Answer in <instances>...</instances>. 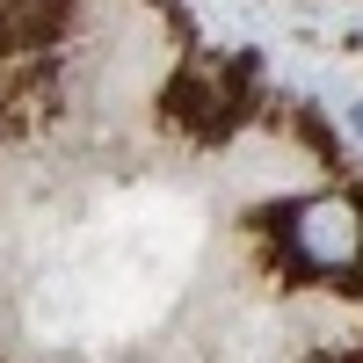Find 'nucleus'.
Returning <instances> with one entry per match:
<instances>
[{
    "instance_id": "obj_2",
    "label": "nucleus",
    "mask_w": 363,
    "mask_h": 363,
    "mask_svg": "<svg viewBox=\"0 0 363 363\" xmlns=\"http://www.w3.org/2000/svg\"><path fill=\"white\" fill-rule=\"evenodd\" d=\"M160 116H167V131L196 138V145H225L240 124H247V109H240V95H233L218 51H196L189 66L167 73V87H160Z\"/></svg>"
},
{
    "instance_id": "obj_5",
    "label": "nucleus",
    "mask_w": 363,
    "mask_h": 363,
    "mask_svg": "<svg viewBox=\"0 0 363 363\" xmlns=\"http://www.w3.org/2000/svg\"><path fill=\"white\" fill-rule=\"evenodd\" d=\"M349 131H356V138H363V102H356V109H349Z\"/></svg>"
},
{
    "instance_id": "obj_4",
    "label": "nucleus",
    "mask_w": 363,
    "mask_h": 363,
    "mask_svg": "<svg viewBox=\"0 0 363 363\" xmlns=\"http://www.w3.org/2000/svg\"><path fill=\"white\" fill-rule=\"evenodd\" d=\"M284 124H291V138H298V145H313V153H320L327 167H335V174L349 167V160H342V138H335V124H327V116H320L313 102H298V109L284 116Z\"/></svg>"
},
{
    "instance_id": "obj_1",
    "label": "nucleus",
    "mask_w": 363,
    "mask_h": 363,
    "mask_svg": "<svg viewBox=\"0 0 363 363\" xmlns=\"http://www.w3.org/2000/svg\"><path fill=\"white\" fill-rule=\"evenodd\" d=\"M277 269L291 284H349L363 269V189L277 203Z\"/></svg>"
},
{
    "instance_id": "obj_3",
    "label": "nucleus",
    "mask_w": 363,
    "mask_h": 363,
    "mask_svg": "<svg viewBox=\"0 0 363 363\" xmlns=\"http://www.w3.org/2000/svg\"><path fill=\"white\" fill-rule=\"evenodd\" d=\"M73 29H80V0H15V8H0V37H8V58L58 51Z\"/></svg>"
}]
</instances>
